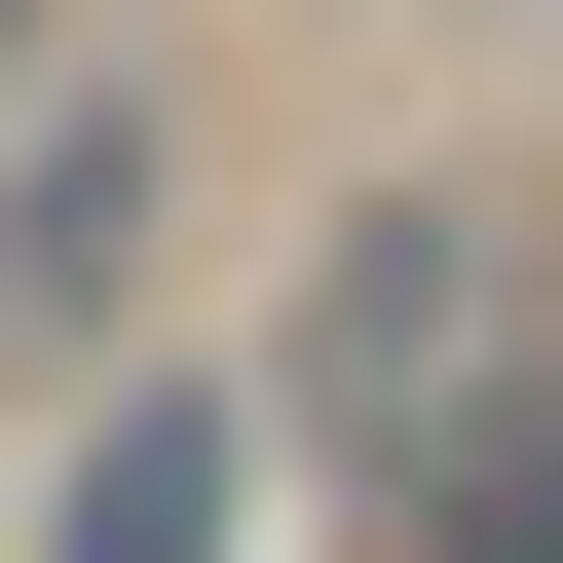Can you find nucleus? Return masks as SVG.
I'll list each match as a JSON object with an SVG mask.
<instances>
[{
    "mask_svg": "<svg viewBox=\"0 0 563 563\" xmlns=\"http://www.w3.org/2000/svg\"><path fill=\"white\" fill-rule=\"evenodd\" d=\"M225 488H263V413H225V376H113L76 488H38V563H225Z\"/></svg>",
    "mask_w": 563,
    "mask_h": 563,
    "instance_id": "f03ea898",
    "label": "nucleus"
},
{
    "mask_svg": "<svg viewBox=\"0 0 563 563\" xmlns=\"http://www.w3.org/2000/svg\"><path fill=\"white\" fill-rule=\"evenodd\" d=\"M413 526H451V563H563V339H488V376L413 413Z\"/></svg>",
    "mask_w": 563,
    "mask_h": 563,
    "instance_id": "7ed1b4c3",
    "label": "nucleus"
},
{
    "mask_svg": "<svg viewBox=\"0 0 563 563\" xmlns=\"http://www.w3.org/2000/svg\"><path fill=\"white\" fill-rule=\"evenodd\" d=\"M0 263H38V301H113V263H151V113H38V188H0Z\"/></svg>",
    "mask_w": 563,
    "mask_h": 563,
    "instance_id": "20e7f679",
    "label": "nucleus"
},
{
    "mask_svg": "<svg viewBox=\"0 0 563 563\" xmlns=\"http://www.w3.org/2000/svg\"><path fill=\"white\" fill-rule=\"evenodd\" d=\"M451 376H488V225H451V188H376V225H339V301H301V413H339V451H413Z\"/></svg>",
    "mask_w": 563,
    "mask_h": 563,
    "instance_id": "f257e3e1",
    "label": "nucleus"
}]
</instances>
